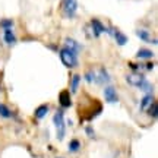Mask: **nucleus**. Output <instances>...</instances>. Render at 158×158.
<instances>
[{
    "mask_svg": "<svg viewBox=\"0 0 158 158\" xmlns=\"http://www.w3.org/2000/svg\"><path fill=\"white\" fill-rule=\"evenodd\" d=\"M126 82L130 85V86H135L138 89H141L142 92L145 94H152L154 91V85L148 81L143 75H141L139 72H133L126 76Z\"/></svg>",
    "mask_w": 158,
    "mask_h": 158,
    "instance_id": "nucleus-1",
    "label": "nucleus"
},
{
    "mask_svg": "<svg viewBox=\"0 0 158 158\" xmlns=\"http://www.w3.org/2000/svg\"><path fill=\"white\" fill-rule=\"evenodd\" d=\"M59 57H60V62H62L68 69H75L79 64L78 53L69 50L66 47H62V48L59 50Z\"/></svg>",
    "mask_w": 158,
    "mask_h": 158,
    "instance_id": "nucleus-2",
    "label": "nucleus"
},
{
    "mask_svg": "<svg viewBox=\"0 0 158 158\" xmlns=\"http://www.w3.org/2000/svg\"><path fill=\"white\" fill-rule=\"evenodd\" d=\"M53 124L56 127V138L57 141H63L66 135V120H64V111L62 108L57 110L53 116Z\"/></svg>",
    "mask_w": 158,
    "mask_h": 158,
    "instance_id": "nucleus-3",
    "label": "nucleus"
},
{
    "mask_svg": "<svg viewBox=\"0 0 158 158\" xmlns=\"http://www.w3.org/2000/svg\"><path fill=\"white\" fill-rule=\"evenodd\" d=\"M62 13L66 19H73L78 13V0H62Z\"/></svg>",
    "mask_w": 158,
    "mask_h": 158,
    "instance_id": "nucleus-4",
    "label": "nucleus"
},
{
    "mask_svg": "<svg viewBox=\"0 0 158 158\" xmlns=\"http://www.w3.org/2000/svg\"><path fill=\"white\" fill-rule=\"evenodd\" d=\"M102 94H104L106 102H108V104H117L118 102L117 89H116V86H113V85H107L104 88V91H102Z\"/></svg>",
    "mask_w": 158,
    "mask_h": 158,
    "instance_id": "nucleus-5",
    "label": "nucleus"
},
{
    "mask_svg": "<svg viewBox=\"0 0 158 158\" xmlns=\"http://www.w3.org/2000/svg\"><path fill=\"white\" fill-rule=\"evenodd\" d=\"M91 28H92V32H94V37H100V35L106 34L107 32V28L104 27V23L100 21V19H97V18H92L91 19Z\"/></svg>",
    "mask_w": 158,
    "mask_h": 158,
    "instance_id": "nucleus-6",
    "label": "nucleus"
},
{
    "mask_svg": "<svg viewBox=\"0 0 158 158\" xmlns=\"http://www.w3.org/2000/svg\"><path fill=\"white\" fill-rule=\"evenodd\" d=\"M59 104H60L62 110L72 107V94L69 92V89L60 91V94H59Z\"/></svg>",
    "mask_w": 158,
    "mask_h": 158,
    "instance_id": "nucleus-7",
    "label": "nucleus"
},
{
    "mask_svg": "<svg viewBox=\"0 0 158 158\" xmlns=\"http://www.w3.org/2000/svg\"><path fill=\"white\" fill-rule=\"evenodd\" d=\"M110 82H111V76L108 73V70L106 68H100L98 72L95 73V84L104 85V84H110Z\"/></svg>",
    "mask_w": 158,
    "mask_h": 158,
    "instance_id": "nucleus-8",
    "label": "nucleus"
},
{
    "mask_svg": "<svg viewBox=\"0 0 158 158\" xmlns=\"http://www.w3.org/2000/svg\"><path fill=\"white\" fill-rule=\"evenodd\" d=\"M136 37L139 40H142L143 43H149V44H152V45H158L157 38H154L152 35H151V32L147 31V29H136Z\"/></svg>",
    "mask_w": 158,
    "mask_h": 158,
    "instance_id": "nucleus-9",
    "label": "nucleus"
},
{
    "mask_svg": "<svg viewBox=\"0 0 158 158\" xmlns=\"http://www.w3.org/2000/svg\"><path fill=\"white\" fill-rule=\"evenodd\" d=\"M3 41H5L6 45H9V47H12V45L16 44V34L13 32V29H3Z\"/></svg>",
    "mask_w": 158,
    "mask_h": 158,
    "instance_id": "nucleus-10",
    "label": "nucleus"
},
{
    "mask_svg": "<svg viewBox=\"0 0 158 158\" xmlns=\"http://www.w3.org/2000/svg\"><path fill=\"white\" fill-rule=\"evenodd\" d=\"M111 37H114V40H116V44L117 45H124L126 43H127V35H124L120 29L117 28H111Z\"/></svg>",
    "mask_w": 158,
    "mask_h": 158,
    "instance_id": "nucleus-11",
    "label": "nucleus"
},
{
    "mask_svg": "<svg viewBox=\"0 0 158 158\" xmlns=\"http://www.w3.org/2000/svg\"><path fill=\"white\" fill-rule=\"evenodd\" d=\"M48 111H50V106H48V104H41V106H38V107L34 110V117L37 118V120H43V118H45V116L48 114Z\"/></svg>",
    "mask_w": 158,
    "mask_h": 158,
    "instance_id": "nucleus-12",
    "label": "nucleus"
},
{
    "mask_svg": "<svg viewBox=\"0 0 158 158\" xmlns=\"http://www.w3.org/2000/svg\"><path fill=\"white\" fill-rule=\"evenodd\" d=\"M81 148H82V143L79 141L78 138H72L68 143V151L69 154H78L81 151Z\"/></svg>",
    "mask_w": 158,
    "mask_h": 158,
    "instance_id": "nucleus-13",
    "label": "nucleus"
},
{
    "mask_svg": "<svg viewBox=\"0 0 158 158\" xmlns=\"http://www.w3.org/2000/svg\"><path fill=\"white\" fill-rule=\"evenodd\" d=\"M0 117L6 118V120H10V118H16V116H15V113H13L6 104L0 102Z\"/></svg>",
    "mask_w": 158,
    "mask_h": 158,
    "instance_id": "nucleus-14",
    "label": "nucleus"
},
{
    "mask_svg": "<svg viewBox=\"0 0 158 158\" xmlns=\"http://www.w3.org/2000/svg\"><path fill=\"white\" fill-rule=\"evenodd\" d=\"M152 101H155V98H154L152 94H145V95L142 97L141 102H139V110H141V111H147V108L151 106Z\"/></svg>",
    "mask_w": 158,
    "mask_h": 158,
    "instance_id": "nucleus-15",
    "label": "nucleus"
},
{
    "mask_svg": "<svg viewBox=\"0 0 158 158\" xmlns=\"http://www.w3.org/2000/svg\"><path fill=\"white\" fill-rule=\"evenodd\" d=\"M64 47L66 48H69V50H72V51H75V53H79V51L82 50L84 47L79 44L76 40H73V38H66L64 40Z\"/></svg>",
    "mask_w": 158,
    "mask_h": 158,
    "instance_id": "nucleus-16",
    "label": "nucleus"
},
{
    "mask_svg": "<svg viewBox=\"0 0 158 158\" xmlns=\"http://www.w3.org/2000/svg\"><path fill=\"white\" fill-rule=\"evenodd\" d=\"M154 56H155L154 51H151L149 48H139V50L136 51V59L138 60H149Z\"/></svg>",
    "mask_w": 158,
    "mask_h": 158,
    "instance_id": "nucleus-17",
    "label": "nucleus"
},
{
    "mask_svg": "<svg viewBox=\"0 0 158 158\" xmlns=\"http://www.w3.org/2000/svg\"><path fill=\"white\" fill-rule=\"evenodd\" d=\"M81 81H82L81 75L75 73L73 76H72V79H70V94H76V92H78L79 85H81Z\"/></svg>",
    "mask_w": 158,
    "mask_h": 158,
    "instance_id": "nucleus-18",
    "label": "nucleus"
},
{
    "mask_svg": "<svg viewBox=\"0 0 158 158\" xmlns=\"http://www.w3.org/2000/svg\"><path fill=\"white\" fill-rule=\"evenodd\" d=\"M147 113L149 117H152V118H157L158 117V104L157 101H152L151 102V106L147 108Z\"/></svg>",
    "mask_w": 158,
    "mask_h": 158,
    "instance_id": "nucleus-19",
    "label": "nucleus"
},
{
    "mask_svg": "<svg viewBox=\"0 0 158 158\" xmlns=\"http://www.w3.org/2000/svg\"><path fill=\"white\" fill-rule=\"evenodd\" d=\"M84 79L86 81V84H94L95 82V72L92 69H88L84 75Z\"/></svg>",
    "mask_w": 158,
    "mask_h": 158,
    "instance_id": "nucleus-20",
    "label": "nucleus"
},
{
    "mask_svg": "<svg viewBox=\"0 0 158 158\" xmlns=\"http://www.w3.org/2000/svg\"><path fill=\"white\" fill-rule=\"evenodd\" d=\"M0 28L2 29H12L13 28V21H12V19H7V18L2 19V21H0Z\"/></svg>",
    "mask_w": 158,
    "mask_h": 158,
    "instance_id": "nucleus-21",
    "label": "nucleus"
},
{
    "mask_svg": "<svg viewBox=\"0 0 158 158\" xmlns=\"http://www.w3.org/2000/svg\"><path fill=\"white\" fill-rule=\"evenodd\" d=\"M85 133L89 139H95V130L92 129V126H85Z\"/></svg>",
    "mask_w": 158,
    "mask_h": 158,
    "instance_id": "nucleus-22",
    "label": "nucleus"
},
{
    "mask_svg": "<svg viewBox=\"0 0 158 158\" xmlns=\"http://www.w3.org/2000/svg\"><path fill=\"white\" fill-rule=\"evenodd\" d=\"M129 66H130V69H132L133 72H138V70H139V68H141L139 64H135V63H132V62L129 63Z\"/></svg>",
    "mask_w": 158,
    "mask_h": 158,
    "instance_id": "nucleus-23",
    "label": "nucleus"
},
{
    "mask_svg": "<svg viewBox=\"0 0 158 158\" xmlns=\"http://www.w3.org/2000/svg\"><path fill=\"white\" fill-rule=\"evenodd\" d=\"M154 66H155V63H152V62H148L147 64H145V69H147V70H152V69H154Z\"/></svg>",
    "mask_w": 158,
    "mask_h": 158,
    "instance_id": "nucleus-24",
    "label": "nucleus"
},
{
    "mask_svg": "<svg viewBox=\"0 0 158 158\" xmlns=\"http://www.w3.org/2000/svg\"><path fill=\"white\" fill-rule=\"evenodd\" d=\"M56 158H64V157H56Z\"/></svg>",
    "mask_w": 158,
    "mask_h": 158,
    "instance_id": "nucleus-25",
    "label": "nucleus"
}]
</instances>
